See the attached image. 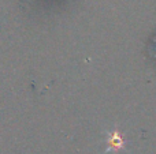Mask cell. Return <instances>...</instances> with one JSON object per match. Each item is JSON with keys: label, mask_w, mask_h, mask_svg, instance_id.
<instances>
[{"label": "cell", "mask_w": 156, "mask_h": 154, "mask_svg": "<svg viewBox=\"0 0 156 154\" xmlns=\"http://www.w3.org/2000/svg\"><path fill=\"white\" fill-rule=\"evenodd\" d=\"M123 147H125V141L122 139V136L119 135L118 131L111 132L107 139V149H105V153H108V152L116 153V152H119V150H122Z\"/></svg>", "instance_id": "1"}]
</instances>
